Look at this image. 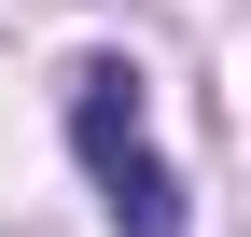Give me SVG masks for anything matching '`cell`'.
<instances>
[{
  "mask_svg": "<svg viewBox=\"0 0 251 237\" xmlns=\"http://www.w3.org/2000/svg\"><path fill=\"white\" fill-rule=\"evenodd\" d=\"M70 154H84V182L112 195V223L126 237H181V182H168V154L140 140V70H70Z\"/></svg>",
  "mask_w": 251,
  "mask_h": 237,
  "instance_id": "obj_1",
  "label": "cell"
}]
</instances>
